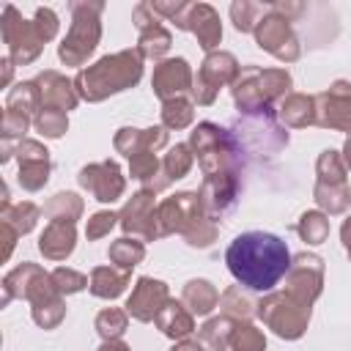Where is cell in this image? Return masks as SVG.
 Here are the masks:
<instances>
[{"label": "cell", "instance_id": "1", "mask_svg": "<svg viewBox=\"0 0 351 351\" xmlns=\"http://www.w3.org/2000/svg\"><path fill=\"white\" fill-rule=\"evenodd\" d=\"M225 263L239 285L250 291H271L288 274L291 252L280 236L266 230H247L230 241Z\"/></svg>", "mask_w": 351, "mask_h": 351}, {"label": "cell", "instance_id": "2", "mask_svg": "<svg viewBox=\"0 0 351 351\" xmlns=\"http://www.w3.org/2000/svg\"><path fill=\"white\" fill-rule=\"evenodd\" d=\"M143 74V55L137 49H123L101 58L99 63L82 69L74 80L77 93L88 101H101L110 93L132 88Z\"/></svg>", "mask_w": 351, "mask_h": 351}, {"label": "cell", "instance_id": "3", "mask_svg": "<svg viewBox=\"0 0 351 351\" xmlns=\"http://www.w3.org/2000/svg\"><path fill=\"white\" fill-rule=\"evenodd\" d=\"M101 8H104L101 3H71V27L63 44L58 47V55L66 66H82L96 49L101 36V25H99Z\"/></svg>", "mask_w": 351, "mask_h": 351}, {"label": "cell", "instance_id": "4", "mask_svg": "<svg viewBox=\"0 0 351 351\" xmlns=\"http://www.w3.org/2000/svg\"><path fill=\"white\" fill-rule=\"evenodd\" d=\"M288 88H291V77L285 69L247 66L233 85V99L244 112H258V110H269L266 104L271 99L288 93Z\"/></svg>", "mask_w": 351, "mask_h": 351}, {"label": "cell", "instance_id": "5", "mask_svg": "<svg viewBox=\"0 0 351 351\" xmlns=\"http://www.w3.org/2000/svg\"><path fill=\"white\" fill-rule=\"evenodd\" d=\"M258 315L280 335L288 340H296L310 321V307L299 304L288 293H271L258 304Z\"/></svg>", "mask_w": 351, "mask_h": 351}, {"label": "cell", "instance_id": "6", "mask_svg": "<svg viewBox=\"0 0 351 351\" xmlns=\"http://www.w3.org/2000/svg\"><path fill=\"white\" fill-rule=\"evenodd\" d=\"M3 41L8 44V55L14 63H30L38 58L47 38L36 27V22L22 19L14 5H5L3 8Z\"/></svg>", "mask_w": 351, "mask_h": 351}, {"label": "cell", "instance_id": "7", "mask_svg": "<svg viewBox=\"0 0 351 351\" xmlns=\"http://www.w3.org/2000/svg\"><path fill=\"white\" fill-rule=\"evenodd\" d=\"M288 22L291 19L271 5V11L255 27L258 47L266 49V52H271L280 60H296L299 58V41H296V36H293V30H291Z\"/></svg>", "mask_w": 351, "mask_h": 351}, {"label": "cell", "instance_id": "8", "mask_svg": "<svg viewBox=\"0 0 351 351\" xmlns=\"http://www.w3.org/2000/svg\"><path fill=\"white\" fill-rule=\"evenodd\" d=\"M288 288L285 293L291 299H296L299 304L310 307L313 299L321 293V282H324V263L318 255L313 252H302L291 261V269H288Z\"/></svg>", "mask_w": 351, "mask_h": 351}, {"label": "cell", "instance_id": "9", "mask_svg": "<svg viewBox=\"0 0 351 351\" xmlns=\"http://www.w3.org/2000/svg\"><path fill=\"white\" fill-rule=\"evenodd\" d=\"M236 71H239V63L230 52H211L203 60V66H200V71L195 74V82H192L195 85L192 96L197 99V104H211L219 85L230 82L236 77Z\"/></svg>", "mask_w": 351, "mask_h": 351}, {"label": "cell", "instance_id": "10", "mask_svg": "<svg viewBox=\"0 0 351 351\" xmlns=\"http://www.w3.org/2000/svg\"><path fill=\"white\" fill-rule=\"evenodd\" d=\"M192 148H195L197 162H200V167H203L206 176H217V173L225 167L228 156L233 154V145H230L228 134H225L219 126L208 123V121L200 123V126L192 132Z\"/></svg>", "mask_w": 351, "mask_h": 351}, {"label": "cell", "instance_id": "11", "mask_svg": "<svg viewBox=\"0 0 351 351\" xmlns=\"http://www.w3.org/2000/svg\"><path fill=\"white\" fill-rule=\"evenodd\" d=\"M315 123L351 132V85L337 80L329 90L315 96Z\"/></svg>", "mask_w": 351, "mask_h": 351}, {"label": "cell", "instance_id": "12", "mask_svg": "<svg viewBox=\"0 0 351 351\" xmlns=\"http://www.w3.org/2000/svg\"><path fill=\"white\" fill-rule=\"evenodd\" d=\"M148 14H151V5L148 3H140L134 8V25L140 30V47H137V52L143 58H159V55H165L170 49L173 36L162 25V19L156 16V11H154V16H148Z\"/></svg>", "mask_w": 351, "mask_h": 351}, {"label": "cell", "instance_id": "13", "mask_svg": "<svg viewBox=\"0 0 351 351\" xmlns=\"http://www.w3.org/2000/svg\"><path fill=\"white\" fill-rule=\"evenodd\" d=\"M121 225H123V230L140 233V236H145V239L162 236L159 217H156V206H154V192H148V189L137 192V195L126 203V208H123V214H121Z\"/></svg>", "mask_w": 351, "mask_h": 351}, {"label": "cell", "instance_id": "14", "mask_svg": "<svg viewBox=\"0 0 351 351\" xmlns=\"http://www.w3.org/2000/svg\"><path fill=\"white\" fill-rule=\"evenodd\" d=\"M80 184L101 203H112L123 192V178L115 162H99L80 170Z\"/></svg>", "mask_w": 351, "mask_h": 351}, {"label": "cell", "instance_id": "15", "mask_svg": "<svg viewBox=\"0 0 351 351\" xmlns=\"http://www.w3.org/2000/svg\"><path fill=\"white\" fill-rule=\"evenodd\" d=\"M49 151L36 140H19V184L30 192L41 189L49 178Z\"/></svg>", "mask_w": 351, "mask_h": 351}, {"label": "cell", "instance_id": "16", "mask_svg": "<svg viewBox=\"0 0 351 351\" xmlns=\"http://www.w3.org/2000/svg\"><path fill=\"white\" fill-rule=\"evenodd\" d=\"M167 304V285L162 280H151V277H140L129 302H126V310L137 318V321H151L159 315V310Z\"/></svg>", "mask_w": 351, "mask_h": 351}, {"label": "cell", "instance_id": "17", "mask_svg": "<svg viewBox=\"0 0 351 351\" xmlns=\"http://www.w3.org/2000/svg\"><path fill=\"white\" fill-rule=\"evenodd\" d=\"M192 82H195V80H192V71H189V66H186L184 58L162 60V63L154 69V80H151L154 93H156L159 99H165V101L178 99Z\"/></svg>", "mask_w": 351, "mask_h": 351}, {"label": "cell", "instance_id": "18", "mask_svg": "<svg viewBox=\"0 0 351 351\" xmlns=\"http://www.w3.org/2000/svg\"><path fill=\"white\" fill-rule=\"evenodd\" d=\"M200 200H203V208H206L211 217L225 214V211L233 206V200H236V181L230 178V173L206 176Z\"/></svg>", "mask_w": 351, "mask_h": 351}, {"label": "cell", "instance_id": "19", "mask_svg": "<svg viewBox=\"0 0 351 351\" xmlns=\"http://www.w3.org/2000/svg\"><path fill=\"white\" fill-rule=\"evenodd\" d=\"M186 30H192L200 41L203 49H214L222 38V25H219V16L211 5L206 3H192L189 8V19H186Z\"/></svg>", "mask_w": 351, "mask_h": 351}, {"label": "cell", "instance_id": "20", "mask_svg": "<svg viewBox=\"0 0 351 351\" xmlns=\"http://www.w3.org/2000/svg\"><path fill=\"white\" fill-rule=\"evenodd\" d=\"M38 250L49 261H63L66 255H71V250H74V222L52 219L44 228L41 239H38Z\"/></svg>", "mask_w": 351, "mask_h": 351}, {"label": "cell", "instance_id": "21", "mask_svg": "<svg viewBox=\"0 0 351 351\" xmlns=\"http://www.w3.org/2000/svg\"><path fill=\"white\" fill-rule=\"evenodd\" d=\"M36 85H38V93H41V104H47L52 110H71L77 104V90L58 71H44L36 80Z\"/></svg>", "mask_w": 351, "mask_h": 351}, {"label": "cell", "instance_id": "22", "mask_svg": "<svg viewBox=\"0 0 351 351\" xmlns=\"http://www.w3.org/2000/svg\"><path fill=\"white\" fill-rule=\"evenodd\" d=\"M156 326L167 335V337H186L192 329H195V321H192V313L184 307V302H170L159 310L156 315Z\"/></svg>", "mask_w": 351, "mask_h": 351}, {"label": "cell", "instance_id": "23", "mask_svg": "<svg viewBox=\"0 0 351 351\" xmlns=\"http://www.w3.org/2000/svg\"><path fill=\"white\" fill-rule=\"evenodd\" d=\"M126 285H129V274L123 269L99 266L90 274V293L93 296H101V299H115L118 293H123Z\"/></svg>", "mask_w": 351, "mask_h": 351}, {"label": "cell", "instance_id": "24", "mask_svg": "<svg viewBox=\"0 0 351 351\" xmlns=\"http://www.w3.org/2000/svg\"><path fill=\"white\" fill-rule=\"evenodd\" d=\"M181 302H184V307H189L192 315H206L219 304V293L211 288V282L192 280V282H186V288L181 293Z\"/></svg>", "mask_w": 351, "mask_h": 351}, {"label": "cell", "instance_id": "25", "mask_svg": "<svg viewBox=\"0 0 351 351\" xmlns=\"http://www.w3.org/2000/svg\"><path fill=\"white\" fill-rule=\"evenodd\" d=\"M280 118L288 126H307L315 123V99L302 96V93H291L282 107H280Z\"/></svg>", "mask_w": 351, "mask_h": 351}, {"label": "cell", "instance_id": "26", "mask_svg": "<svg viewBox=\"0 0 351 351\" xmlns=\"http://www.w3.org/2000/svg\"><path fill=\"white\" fill-rule=\"evenodd\" d=\"M315 200L329 214H340V211H346V206L351 200L348 184L346 181H321L318 178V184H315Z\"/></svg>", "mask_w": 351, "mask_h": 351}, {"label": "cell", "instance_id": "27", "mask_svg": "<svg viewBox=\"0 0 351 351\" xmlns=\"http://www.w3.org/2000/svg\"><path fill=\"white\" fill-rule=\"evenodd\" d=\"M38 104H41V93H38V85L36 82H19V85H14L8 90V99H5V110L22 112V115H30Z\"/></svg>", "mask_w": 351, "mask_h": 351}, {"label": "cell", "instance_id": "28", "mask_svg": "<svg viewBox=\"0 0 351 351\" xmlns=\"http://www.w3.org/2000/svg\"><path fill=\"white\" fill-rule=\"evenodd\" d=\"M38 219V208L33 203H16L11 206L8 200H3V222H8L16 233H27Z\"/></svg>", "mask_w": 351, "mask_h": 351}, {"label": "cell", "instance_id": "29", "mask_svg": "<svg viewBox=\"0 0 351 351\" xmlns=\"http://www.w3.org/2000/svg\"><path fill=\"white\" fill-rule=\"evenodd\" d=\"M230 335H233V329H230L228 318H211L200 329V343L208 351H225V346H230Z\"/></svg>", "mask_w": 351, "mask_h": 351}, {"label": "cell", "instance_id": "30", "mask_svg": "<svg viewBox=\"0 0 351 351\" xmlns=\"http://www.w3.org/2000/svg\"><path fill=\"white\" fill-rule=\"evenodd\" d=\"M189 167H192L189 145H176V148H170V154H165V159H162V176H165V184H170L173 178L186 176Z\"/></svg>", "mask_w": 351, "mask_h": 351}, {"label": "cell", "instance_id": "31", "mask_svg": "<svg viewBox=\"0 0 351 351\" xmlns=\"http://www.w3.org/2000/svg\"><path fill=\"white\" fill-rule=\"evenodd\" d=\"M143 255H145V247H143L140 241H134V239H118V241L110 247L112 263H118L123 271H129L132 266H137V263L143 261Z\"/></svg>", "mask_w": 351, "mask_h": 351}, {"label": "cell", "instance_id": "32", "mask_svg": "<svg viewBox=\"0 0 351 351\" xmlns=\"http://www.w3.org/2000/svg\"><path fill=\"white\" fill-rule=\"evenodd\" d=\"M47 214L52 219H66V222H74L80 214H82V200L74 195V192H58L49 206H47Z\"/></svg>", "mask_w": 351, "mask_h": 351}, {"label": "cell", "instance_id": "33", "mask_svg": "<svg viewBox=\"0 0 351 351\" xmlns=\"http://www.w3.org/2000/svg\"><path fill=\"white\" fill-rule=\"evenodd\" d=\"M296 230L307 244H321L329 236V219L321 211H307V214H302V222Z\"/></svg>", "mask_w": 351, "mask_h": 351}, {"label": "cell", "instance_id": "34", "mask_svg": "<svg viewBox=\"0 0 351 351\" xmlns=\"http://www.w3.org/2000/svg\"><path fill=\"white\" fill-rule=\"evenodd\" d=\"M230 346H233V351H263L266 348V337L252 324H239L233 329V335H230Z\"/></svg>", "mask_w": 351, "mask_h": 351}, {"label": "cell", "instance_id": "35", "mask_svg": "<svg viewBox=\"0 0 351 351\" xmlns=\"http://www.w3.org/2000/svg\"><path fill=\"white\" fill-rule=\"evenodd\" d=\"M96 329H99V335H101L104 340H115V337H121L123 329H126V313L118 310V307H107V310H101V313L96 315Z\"/></svg>", "mask_w": 351, "mask_h": 351}, {"label": "cell", "instance_id": "36", "mask_svg": "<svg viewBox=\"0 0 351 351\" xmlns=\"http://www.w3.org/2000/svg\"><path fill=\"white\" fill-rule=\"evenodd\" d=\"M230 16H233V25L239 30H255L258 22L266 16V8L261 3H233Z\"/></svg>", "mask_w": 351, "mask_h": 351}, {"label": "cell", "instance_id": "37", "mask_svg": "<svg viewBox=\"0 0 351 351\" xmlns=\"http://www.w3.org/2000/svg\"><path fill=\"white\" fill-rule=\"evenodd\" d=\"M36 129L44 134V137H60L63 132H66V126H69V121H66V112L63 110H52V107H44L38 115H36Z\"/></svg>", "mask_w": 351, "mask_h": 351}, {"label": "cell", "instance_id": "38", "mask_svg": "<svg viewBox=\"0 0 351 351\" xmlns=\"http://www.w3.org/2000/svg\"><path fill=\"white\" fill-rule=\"evenodd\" d=\"M162 121H165V126H173V129H181V126H186L189 121H192V104L186 101V99H170V101H165V110H162Z\"/></svg>", "mask_w": 351, "mask_h": 351}, {"label": "cell", "instance_id": "39", "mask_svg": "<svg viewBox=\"0 0 351 351\" xmlns=\"http://www.w3.org/2000/svg\"><path fill=\"white\" fill-rule=\"evenodd\" d=\"M219 307H222L228 315H233V318H247V315L252 313V310H250L252 304L241 296L239 288H228V291L219 296Z\"/></svg>", "mask_w": 351, "mask_h": 351}, {"label": "cell", "instance_id": "40", "mask_svg": "<svg viewBox=\"0 0 351 351\" xmlns=\"http://www.w3.org/2000/svg\"><path fill=\"white\" fill-rule=\"evenodd\" d=\"M52 282H55V288H58L60 293H74V291H80V288L88 285L85 274H80V271H74V269H63V266L52 271Z\"/></svg>", "mask_w": 351, "mask_h": 351}, {"label": "cell", "instance_id": "41", "mask_svg": "<svg viewBox=\"0 0 351 351\" xmlns=\"http://www.w3.org/2000/svg\"><path fill=\"white\" fill-rule=\"evenodd\" d=\"M63 313H66V307H63V302L58 299V302H52V304L33 307V321H36L38 326H44V329H52V326H58V324H60Z\"/></svg>", "mask_w": 351, "mask_h": 351}, {"label": "cell", "instance_id": "42", "mask_svg": "<svg viewBox=\"0 0 351 351\" xmlns=\"http://www.w3.org/2000/svg\"><path fill=\"white\" fill-rule=\"evenodd\" d=\"M129 162H132V176H134V178L148 181L151 176H156L159 162H156V156H154L151 151H140V154H134Z\"/></svg>", "mask_w": 351, "mask_h": 351}, {"label": "cell", "instance_id": "43", "mask_svg": "<svg viewBox=\"0 0 351 351\" xmlns=\"http://www.w3.org/2000/svg\"><path fill=\"white\" fill-rule=\"evenodd\" d=\"M27 123H30L27 115L14 112V110H5V112H3V137H5V140L22 137V134L27 132Z\"/></svg>", "mask_w": 351, "mask_h": 351}, {"label": "cell", "instance_id": "44", "mask_svg": "<svg viewBox=\"0 0 351 351\" xmlns=\"http://www.w3.org/2000/svg\"><path fill=\"white\" fill-rule=\"evenodd\" d=\"M115 214L112 211H99V214H93L90 219H88V239H99V236H104V233H110L112 230V225H115Z\"/></svg>", "mask_w": 351, "mask_h": 351}, {"label": "cell", "instance_id": "45", "mask_svg": "<svg viewBox=\"0 0 351 351\" xmlns=\"http://www.w3.org/2000/svg\"><path fill=\"white\" fill-rule=\"evenodd\" d=\"M36 27L41 30V36L49 41L55 33H58V14L52 8H36Z\"/></svg>", "mask_w": 351, "mask_h": 351}, {"label": "cell", "instance_id": "46", "mask_svg": "<svg viewBox=\"0 0 351 351\" xmlns=\"http://www.w3.org/2000/svg\"><path fill=\"white\" fill-rule=\"evenodd\" d=\"M340 236H343V244H346V250L351 252V217L343 222V228H340Z\"/></svg>", "mask_w": 351, "mask_h": 351}, {"label": "cell", "instance_id": "47", "mask_svg": "<svg viewBox=\"0 0 351 351\" xmlns=\"http://www.w3.org/2000/svg\"><path fill=\"white\" fill-rule=\"evenodd\" d=\"M99 351H129V346H123L121 340H104V346Z\"/></svg>", "mask_w": 351, "mask_h": 351}, {"label": "cell", "instance_id": "48", "mask_svg": "<svg viewBox=\"0 0 351 351\" xmlns=\"http://www.w3.org/2000/svg\"><path fill=\"white\" fill-rule=\"evenodd\" d=\"M170 351H203V348H200V343H189V340H184V343L173 346Z\"/></svg>", "mask_w": 351, "mask_h": 351}, {"label": "cell", "instance_id": "49", "mask_svg": "<svg viewBox=\"0 0 351 351\" xmlns=\"http://www.w3.org/2000/svg\"><path fill=\"white\" fill-rule=\"evenodd\" d=\"M343 154H346V156H343V162H346V167H351V137L346 140V148H343Z\"/></svg>", "mask_w": 351, "mask_h": 351}]
</instances>
